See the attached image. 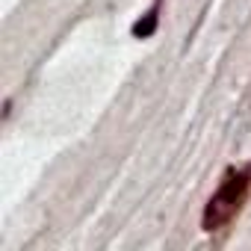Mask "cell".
<instances>
[{
  "label": "cell",
  "instance_id": "6da1fadb",
  "mask_svg": "<svg viewBox=\"0 0 251 251\" xmlns=\"http://www.w3.org/2000/svg\"><path fill=\"white\" fill-rule=\"evenodd\" d=\"M248 198H251V163H245L239 169H227L219 189L210 195V201L201 213V227L207 233L225 230L233 219H239Z\"/></svg>",
  "mask_w": 251,
  "mask_h": 251
},
{
  "label": "cell",
  "instance_id": "7a4b0ae2",
  "mask_svg": "<svg viewBox=\"0 0 251 251\" xmlns=\"http://www.w3.org/2000/svg\"><path fill=\"white\" fill-rule=\"evenodd\" d=\"M160 6H163V0H154L151 3V9L133 24V39H151L154 33H157V27H160Z\"/></svg>",
  "mask_w": 251,
  "mask_h": 251
}]
</instances>
